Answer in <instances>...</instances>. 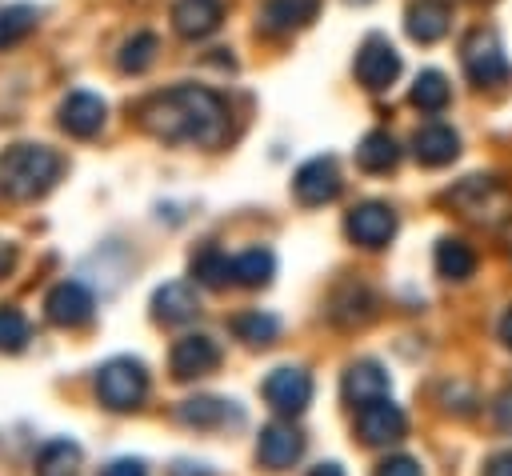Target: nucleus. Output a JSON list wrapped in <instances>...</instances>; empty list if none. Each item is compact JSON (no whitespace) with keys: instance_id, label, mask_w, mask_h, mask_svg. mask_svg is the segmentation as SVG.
Instances as JSON below:
<instances>
[{"instance_id":"5","label":"nucleus","mask_w":512,"mask_h":476,"mask_svg":"<svg viewBox=\"0 0 512 476\" xmlns=\"http://www.w3.org/2000/svg\"><path fill=\"white\" fill-rule=\"evenodd\" d=\"M400 76V52L392 48L388 36H368L356 52V80L368 92H384Z\"/></svg>"},{"instance_id":"32","label":"nucleus","mask_w":512,"mask_h":476,"mask_svg":"<svg viewBox=\"0 0 512 476\" xmlns=\"http://www.w3.org/2000/svg\"><path fill=\"white\" fill-rule=\"evenodd\" d=\"M368 312H372V300H368L364 288H348V292L332 304V320H336V324H360V320H368Z\"/></svg>"},{"instance_id":"33","label":"nucleus","mask_w":512,"mask_h":476,"mask_svg":"<svg viewBox=\"0 0 512 476\" xmlns=\"http://www.w3.org/2000/svg\"><path fill=\"white\" fill-rule=\"evenodd\" d=\"M376 476H424V472H420V464H416L412 456H388V460L376 468Z\"/></svg>"},{"instance_id":"12","label":"nucleus","mask_w":512,"mask_h":476,"mask_svg":"<svg viewBox=\"0 0 512 476\" xmlns=\"http://www.w3.org/2000/svg\"><path fill=\"white\" fill-rule=\"evenodd\" d=\"M300 452H304V436H300L292 424L272 420V424L260 428L256 456H260L264 468H276V472H280V468H292V464L300 460Z\"/></svg>"},{"instance_id":"37","label":"nucleus","mask_w":512,"mask_h":476,"mask_svg":"<svg viewBox=\"0 0 512 476\" xmlns=\"http://www.w3.org/2000/svg\"><path fill=\"white\" fill-rule=\"evenodd\" d=\"M12 264H16V248L12 244H0V276L12 272Z\"/></svg>"},{"instance_id":"35","label":"nucleus","mask_w":512,"mask_h":476,"mask_svg":"<svg viewBox=\"0 0 512 476\" xmlns=\"http://www.w3.org/2000/svg\"><path fill=\"white\" fill-rule=\"evenodd\" d=\"M100 476H148V472H144V464H140V460H112Z\"/></svg>"},{"instance_id":"17","label":"nucleus","mask_w":512,"mask_h":476,"mask_svg":"<svg viewBox=\"0 0 512 476\" xmlns=\"http://www.w3.org/2000/svg\"><path fill=\"white\" fill-rule=\"evenodd\" d=\"M388 372L376 364V360H356L348 372H344V384H340V392H344V400L352 404V408H364V404H372V400H380V396H388Z\"/></svg>"},{"instance_id":"34","label":"nucleus","mask_w":512,"mask_h":476,"mask_svg":"<svg viewBox=\"0 0 512 476\" xmlns=\"http://www.w3.org/2000/svg\"><path fill=\"white\" fill-rule=\"evenodd\" d=\"M492 416H496V428L504 432V436H512V384L496 396V404H492Z\"/></svg>"},{"instance_id":"29","label":"nucleus","mask_w":512,"mask_h":476,"mask_svg":"<svg viewBox=\"0 0 512 476\" xmlns=\"http://www.w3.org/2000/svg\"><path fill=\"white\" fill-rule=\"evenodd\" d=\"M36 20H40V12L32 4H8V8H0V48L24 40L36 28Z\"/></svg>"},{"instance_id":"21","label":"nucleus","mask_w":512,"mask_h":476,"mask_svg":"<svg viewBox=\"0 0 512 476\" xmlns=\"http://www.w3.org/2000/svg\"><path fill=\"white\" fill-rule=\"evenodd\" d=\"M448 200H452L464 216H484V208H488L492 200H500V188H496L492 176H464V180L448 192Z\"/></svg>"},{"instance_id":"18","label":"nucleus","mask_w":512,"mask_h":476,"mask_svg":"<svg viewBox=\"0 0 512 476\" xmlns=\"http://www.w3.org/2000/svg\"><path fill=\"white\" fill-rule=\"evenodd\" d=\"M412 156L424 168H444V164H452L460 156V136L448 124H424L412 136Z\"/></svg>"},{"instance_id":"27","label":"nucleus","mask_w":512,"mask_h":476,"mask_svg":"<svg viewBox=\"0 0 512 476\" xmlns=\"http://www.w3.org/2000/svg\"><path fill=\"white\" fill-rule=\"evenodd\" d=\"M176 416H180L184 424H192V428H216V424H224L232 412H228V404L216 400V396H192V400H184V404L176 408Z\"/></svg>"},{"instance_id":"25","label":"nucleus","mask_w":512,"mask_h":476,"mask_svg":"<svg viewBox=\"0 0 512 476\" xmlns=\"http://www.w3.org/2000/svg\"><path fill=\"white\" fill-rule=\"evenodd\" d=\"M80 468V448L72 440H48L36 452V476H76Z\"/></svg>"},{"instance_id":"20","label":"nucleus","mask_w":512,"mask_h":476,"mask_svg":"<svg viewBox=\"0 0 512 476\" xmlns=\"http://www.w3.org/2000/svg\"><path fill=\"white\" fill-rule=\"evenodd\" d=\"M396 164H400V144L388 132L376 128L356 144V168L360 172H392Z\"/></svg>"},{"instance_id":"6","label":"nucleus","mask_w":512,"mask_h":476,"mask_svg":"<svg viewBox=\"0 0 512 476\" xmlns=\"http://www.w3.org/2000/svg\"><path fill=\"white\" fill-rule=\"evenodd\" d=\"M344 232L360 248H384L396 236V212L388 204H380V200H364V204H356L348 212Z\"/></svg>"},{"instance_id":"16","label":"nucleus","mask_w":512,"mask_h":476,"mask_svg":"<svg viewBox=\"0 0 512 476\" xmlns=\"http://www.w3.org/2000/svg\"><path fill=\"white\" fill-rule=\"evenodd\" d=\"M224 20V4L220 0H176L172 4V28L184 40H204L220 28Z\"/></svg>"},{"instance_id":"7","label":"nucleus","mask_w":512,"mask_h":476,"mask_svg":"<svg viewBox=\"0 0 512 476\" xmlns=\"http://www.w3.org/2000/svg\"><path fill=\"white\" fill-rule=\"evenodd\" d=\"M264 400L280 416H300L308 408V400H312V376L304 368H292V364L272 368L268 380H264Z\"/></svg>"},{"instance_id":"38","label":"nucleus","mask_w":512,"mask_h":476,"mask_svg":"<svg viewBox=\"0 0 512 476\" xmlns=\"http://www.w3.org/2000/svg\"><path fill=\"white\" fill-rule=\"evenodd\" d=\"M500 340L512 348V308H508V312H504V320H500Z\"/></svg>"},{"instance_id":"19","label":"nucleus","mask_w":512,"mask_h":476,"mask_svg":"<svg viewBox=\"0 0 512 476\" xmlns=\"http://www.w3.org/2000/svg\"><path fill=\"white\" fill-rule=\"evenodd\" d=\"M196 312H200L196 292H192L188 284H180V280L156 288V296H152V316L164 320V324H184V320H192Z\"/></svg>"},{"instance_id":"10","label":"nucleus","mask_w":512,"mask_h":476,"mask_svg":"<svg viewBox=\"0 0 512 476\" xmlns=\"http://www.w3.org/2000/svg\"><path fill=\"white\" fill-rule=\"evenodd\" d=\"M168 364H172V376H176V380H192V376H204V372H212V368L220 364V344H216L212 336H204V332L180 336V340L172 344V356H168Z\"/></svg>"},{"instance_id":"2","label":"nucleus","mask_w":512,"mask_h":476,"mask_svg":"<svg viewBox=\"0 0 512 476\" xmlns=\"http://www.w3.org/2000/svg\"><path fill=\"white\" fill-rule=\"evenodd\" d=\"M60 156L44 144H12L0 152V196L12 204L44 196L60 176Z\"/></svg>"},{"instance_id":"9","label":"nucleus","mask_w":512,"mask_h":476,"mask_svg":"<svg viewBox=\"0 0 512 476\" xmlns=\"http://www.w3.org/2000/svg\"><path fill=\"white\" fill-rule=\"evenodd\" d=\"M404 428H408V420H404L400 404H392L388 396L356 408V432L364 444H392L404 436Z\"/></svg>"},{"instance_id":"1","label":"nucleus","mask_w":512,"mask_h":476,"mask_svg":"<svg viewBox=\"0 0 512 476\" xmlns=\"http://www.w3.org/2000/svg\"><path fill=\"white\" fill-rule=\"evenodd\" d=\"M140 124L164 144H196L216 148L228 136V108L212 88L176 84L140 104Z\"/></svg>"},{"instance_id":"11","label":"nucleus","mask_w":512,"mask_h":476,"mask_svg":"<svg viewBox=\"0 0 512 476\" xmlns=\"http://www.w3.org/2000/svg\"><path fill=\"white\" fill-rule=\"evenodd\" d=\"M92 308H96L92 292H88L84 284H76V280L56 284V288L48 292V300H44L48 320L60 324V328H80V324H88V320H92Z\"/></svg>"},{"instance_id":"14","label":"nucleus","mask_w":512,"mask_h":476,"mask_svg":"<svg viewBox=\"0 0 512 476\" xmlns=\"http://www.w3.org/2000/svg\"><path fill=\"white\" fill-rule=\"evenodd\" d=\"M104 116H108V108H104V100L92 96V92H68L64 104H60V128H64L68 136H80V140L96 136V132L104 128Z\"/></svg>"},{"instance_id":"22","label":"nucleus","mask_w":512,"mask_h":476,"mask_svg":"<svg viewBox=\"0 0 512 476\" xmlns=\"http://www.w3.org/2000/svg\"><path fill=\"white\" fill-rule=\"evenodd\" d=\"M436 272H440L444 280H468V276L476 272V252H472L464 240L444 236V240L436 244Z\"/></svg>"},{"instance_id":"26","label":"nucleus","mask_w":512,"mask_h":476,"mask_svg":"<svg viewBox=\"0 0 512 476\" xmlns=\"http://www.w3.org/2000/svg\"><path fill=\"white\" fill-rule=\"evenodd\" d=\"M192 276H196L200 284H208V288H228V284H236L232 260H228L220 248H204L200 256H192Z\"/></svg>"},{"instance_id":"40","label":"nucleus","mask_w":512,"mask_h":476,"mask_svg":"<svg viewBox=\"0 0 512 476\" xmlns=\"http://www.w3.org/2000/svg\"><path fill=\"white\" fill-rule=\"evenodd\" d=\"M500 240H504V248H508V252H512V216H508V224H504V228H500Z\"/></svg>"},{"instance_id":"36","label":"nucleus","mask_w":512,"mask_h":476,"mask_svg":"<svg viewBox=\"0 0 512 476\" xmlns=\"http://www.w3.org/2000/svg\"><path fill=\"white\" fill-rule=\"evenodd\" d=\"M484 476H512V452H496L484 464Z\"/></svg>"},{"instance_id":"15","label":"nucleus","mask_w":512,"mask_h":476,"mask_svg":"<svg viewBox=\"0 0 512 476\" xmlns=\"http://www.w3.org/2000/svg\"><path fill=\"white\" fill-rule=\"evenodd\" d=\"M452 24V8L444 0H408L404 8V32L416 44H436Z\"/></svg>"},{"instance_id":"31","label":"nucleus","mask_w":512,"mask_h":476,"mask_svg":"<svg viewBox=\"0 0 512 476\" xmlns=\"http://www.w3.org/2000/svg\"><path fill=\"white\" fill-rule=\"evenodd\" d=\"M28 336H32V328H28L24 312L0 308V352H20L28 344Z\"/></svg>"},{"instance_id":"24","label":"nucleus","mask_w":512,"mask_h":476,"mask_svg":"<svg viewBox=\"0 0 512 476\" xmlns=\"http://www.w3.org/2000/svg\"><path fill=\"white\" fill-rule=\"evenodd\" d=\"M272 272H276V260L268 248H244L240 256H232V276L244 288H264L272 280Z\"/></svg>"},{"instance_id":"30","label":"nucleus","mask_w":512,"mask_h":476,"mask_svg":"<svg viewBox=\"0 0 512 476\" xmlns=\"http://www.w3.org/2000/svg\"><path fill=\"white\" fill-rule=\"evenodd\" d=\"M232 332L240 336V340H248V344H272L276 340V332H280V320L276 316H268V312H244V316H236L232 320Z\"/></svg>"},{"instance_id":"13","label":"nucleus","mask_w":512,"mask_h":476,"mask_svg":"<svg viewBox=\"0 0 512 476\" xmlns=\"http://www.w3.org/2000/svg\"><path fill=\"white\" fill-rule=\"evenodd\" d=\"M320 12V0H264L260 8V32L268 36H292L308 28Z\"/></svg>"},{"instance_id":"41","label":"nucleus","mask_w":512,"mask_h":476,"mask_svg":"<svg viewBox=\"0 0 512 476\" xmlns=\"http://www.w3.org/2000/svg\"><path fill=\"white\" fill-rule=\"evenodd\" d=\"M348 4H368V0H348Z\"/></svg>"},{"instance_id":"4","label":"nucleus","mask_w":512,"mask_h":476,"mask_svg":"<svg viewBox=\"0 0 512 476\" xmlns=\"http://www.w3.org/2000/svg\"><path fill=\"white\" fill-rule=\"evenodd\" d=\"M144 392H148V372H144L140 360H128V356L108 360V364L100 368V376H96V396H100V404H108L112 412H132V408H140Z\"/></svg>"},{"instance_id":"8","label":"nucleus","mask_w":512,"mask_h":476,"mask_svg":"<svg viewBox=\"0 0 512 476\" xmlns=\"http://www.w3.org/2000/svg\"><path fill=\"white\" fill-rule=\"evenodd\" d=\"M292 192L308 208L336 200L340 196V168H336V160L332 156H312L308 164H300L296 176H292Z\"/></svg>"},{"instance_id":"28","label":"nucleus","mask_w":512,"mask_h":476,"mask_svg":"<svg viewBox=\"0 0 512 476\" xmlns=\"http://www.w3.org/2000/svg\"><path fill=\"white\" fill-rule=\"evenodd\" d=\"M156 48H160V40H156L152 32H132V36L120 44V56H116L120 72H144V68L156 60Z\"/></svg>"},{"instance_id":"39","label":"nucleus","mask_w":512,"mask_h":476,"mask_svg":"<svg viewBox=\"0 0 512 476\" xmlns=\"http://www.w3.org/2000/svg\"><path fill=\"white\" fill-rule=\"evenodd\" d=\"M308 476H344V472H340V464H316Z\"/></svg>"},{"instance_id":"3","label":"nucleus","mask_w":512,"mask_h":476,"mask_svg":"<svg viewBox=\"0 0 512 476\" xmlns=\"http://www.w3.org/2000/svg\"><path fill=\"white\" fill-rule=\"evenodd\" d=\"M460 60H464V72L476 88H500L512 80V64H508L492 28H472L460 44Z\"/></svg>"},{"instance_id":"23","label":"nucleus","mask_w":512,"mask_h":476,"mask_svg":"<svg viewBox=\"0 0 512 476\" xmlns=\"http://www.w3.org/2000/svg\"><path fill=\"white\" fill-rule=\"evenodd\" d=\"M448 100H452V88H448V76L444 72H436V68H424L416 80H412V104L420 108V112H444L448 108Z\"/></svg>"}]
</instances>
